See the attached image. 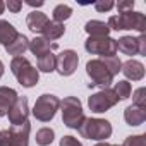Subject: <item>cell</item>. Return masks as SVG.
I'll return each mask as SVG.
<instances>
[{
  "instance_id": "obj_8",
  "label": "cell",
  "mask_w": 146,
  "mask_h": 146,
  "mask_svg": "<svg viewBox=\"0 0 146 146\" xmlns=\"http://www.w3.org/2000/svg\"><path fill=\"white\" fill-rule=\"evenodd\" d=\"M119 102H120V100H119V96L113 93V90H108V88H107V90H102V91L91 95V96L88 98V107H90V110L95 112V113H103V112L110 110L112 107H115Z\"/></svg>"
},
{
  "instance_id": "obj_35",
  "label": "cell",
  "mask_w": 146,
  "mask_h": 146,
  "mask_svg": "<svg viewBox=\"0 0 146 146\" xmlns=\"http://www.w3.org/2000/svg\"><path fill=\"white\" fill-rule=\"evenodd\" d=\"M26 4L31 5V7H41L43 5V0H36V2H35V0H26Z\"/></svg>"
},
{
  "instance_id": "obj_11",
  "label": "cell",
  "mask_w": 146,
  "mask_h": 146,
  "mask_svg": "<svg viewBox=\"0 0 146 146\" xmlns=\"http://www.w3.org/2000/svg\"><path fill=\"white\" fill-rule=\"evenodd\" d=\"M11 143L7 146H28L29 143V132H31V124L29 120L21 124V125H12L11 129Z\"/></svg>"
},
{
  "instance_id": "obj_27",
  "label": "cell",
  "mask_w": 146,
  "mask_h": 146,
  "mask_svg": "<svg viewBox=\"0 0 146 146\" xmlns=\"http://www.w3.org/2000/svg\"><path fill=\"white\" fill-rule=\"evenodd\" d=\"M120 146H146V136H144V134L127 136Z\"/></svg>"
},
{
  "instance_id": "obj_20",
  "label": "cell",
  "mask_w": 146,
  "mask_h": 146,
  "mask_svg": "<svg viewBox=\"0 0 146 146\" xmlns=\"http://www.w3.org/2000/svg\"><path fill=\"white\" fill-rule=\"evenodd\" d=\"M84 31H86L91 38H96V36H108L110 28L107 26V23L93 19V21H88V23L84 24Z\"/></svg>"
},
{
  "instance_id": "obj_38",
  "label": "cell",
  "mask_w": 146,
  "mask_h": 146,
  "mask_svg": "<svg viewBox=\"0 0 146 146\" xmlns=\"http://www.w3.org/2000/svg\"><path fill=\"white\" fill-rule=\"evenodd\" d=\"M2 76H4V62L0 60V78H2Z\"/></svg>"
},
{
  "instance_id": "obj_22",
  "label": "cell",
  "mask_w": 146,
  "mask_h": 146,
  "mask_svg": "<svg viewBox=\"0 0 146 146\" xmlns=\"http://www.w3.org/2000/svg\"><path fill=\"white\" fill-rule=\"evenodd\" d=\"M38 70L41 72H53L55 70V65H57V55L53 52H48L41 57H38Z\"/></svg>"
},
{
  "instance_id": "obj_18",
  "label": "cell",
  "mask_w": 146,
  "mask_h": 146,
  "mask_svg": "<svg viewBox=\"0 0 146 146\" xmlns=\"http://www.w3.org/2000/svg\"><path fill=\"white\" fill-rule=\"evenodd\" d=\"M64 33H65L64 24H62V23L50 21V19H48L46 26H45V28H43V31H41L43 38H45V40H48V41H55V40L62 38V36H64Z\"/></svg>"
},
{
  "instance_id": "obj_26",
  "label": "cell",
  "mask_w": 146,
  "mask_h": 146,
  "mask_svg": "<svg viewBox=\"0 0 146 146\" xmlns=\"http://www.w3.org/2000/svg\"><path fill=\"white\" fill-rule=\"evenodd\" d=\"M100 58L103 60V64L107 65V69L112 72V76H115V74H119V72H120L122 62H120V58L117 55H113V57H100Z\"/></svg>"
},
{
  "instance_id": "obj_33",
  "label": "cell",
  "mask_w": 146,
  "mask_h": 146,
  "mask_svg": "<svg viewBox=\"0 0 146 146\" xmlns=\"http://www.w3.org/2000/svg\"><path fill=\"white\" fill-rule=\"evenodd\" d=\"M136 40H137V53L144 57L146 55V36L144 35H139Z\"/></svg>"
},
{
  "instance_id": "obj_17",
  "label": "cell",
  "mask_w": 146,
  "mask_h": 146,
  "mask_svg": "<svg viewBox=\"0 0 146 146\" xmlns=\"http://www.w3.org/2000/svg\"><path fill=\"white\" fill-rule=\"evenodd\" d=\"M5 50H7V53L9 55H14V57H23L24 55V52L26 50H29V40L24 36V35H17L16 36V40L11 43V45H7L5 46Z\"/></svg>"
},
{
  "instance_id": "obj_21",
  "label": "cell",
  "mask_w": 146,
  "mask_h": 146,
  "mask_svg": "<svg viewBox=\"0 0 146 146\" xmlns=\"http://www.w3.org/2000/svg\"><path fill=\"white\" fill-rule=\"evenodd\" d=\"M117 50L129 57L137 55V40L132 36H122L117 40Z\"/></svg>"
},
{
  "instance_id": "obj_23",
  "label": "cell",
  "mask_w": 146,
  "mask_h": 146,
  "mask_svg": "<svg viewBox=\"0 0 146 146\" xmlns=\"http://www.w3.org/2000/svg\"><path fill=\"white\" fill-rule=\"evenodd\" d=\"M53 137H55V132L53 129L50 127H41L40 131H36V144L38 146H48L53 143Z\"/></svg>"
},
{
  "instance_id": "obj_30",
  "label": "cell",
  "mask_w": 146,
  "mask_h": 146,
  "mask_svg": "<svg viewBox=\"0 0 146 146\" xmlns=\"http://www.w3.org/2000/svg\"><path fill=\"white\" fill-rule=\"evenodd\" d=\"M113 7H115V4L110 2V0H100V2H95V9L98 12H108Z\"/></svg>"
},
{
  "instance_id": "obj_15",
  "label": "cell",
  "mask_w": 146,
  "mask_h": 146,
  "mask_svg": "<svg viewBox=\"0 0 146 146\" xmlns=\"http://www.w3.org/2000/svg\"><path fill=\"white\" fill-rule=\"evenodd\" d=\"M57 48H58L57 43H50L43 36H35L33 40H29V50H31V53L36 58L45 55V53H48V52H52V50H57Z\"/></svg>"
},
{
  "instance_id": "obj_24",
  "label": "cell",
  "mask_w": 146,
  "mask_h": 146,
  "mask_svg": "<svg viewBox=\"0 0 146 146\" xmlns=\"http://www.w3.org/2000/svg\"><path fill=\"white\" fill-rule=\"evenodd\" d=\"M53 21L55 23H62L64 24V21H67L70 16H72V7H69V5H65V4H58L55 9H53Z\"/></svg>"
},
{
  "instance_id": "obj_25",
  "label": "cell",
  "mask_w": 146,
  "mask_h": 146,
  "mask_svg": "<svg viewBox=\"0 0 146 146\" xmlns=\"http://www.w3.org/2000/svg\"><path fill=\"white\" fill-rule=\"evenodd\" d=\"M113 93L119 96V100H127L132 93V86L129 81H119L113 86Z\"/></svg>"
},
{
  "instance_id": "obj_4",
  "label": "cell",
  "mask_w": 146,
  "mask_h": 146,
  "mask_svg": "<svg viewBox=\"0 0 146 146\" xmlns=\"http://www.w3.org/2000/svg\"><path fill=\"white\" fill-rule=\"evenodd\" d=\"M62 110V122L64 125H67L69 129H79V125L84 120V110L81 105V100L76 96H65L60 102Z\"/></svg>"
},
{
  "instance_id": "obj_13",
  "label": "cell",
  "mask_w": 146,
  "mask_h": 146,
  "mask_svg": "<svg viewBox=\"0 0 146 146\" xmlns=\"http://www.w3.org/2000/svg\"><path fill=\"white\" fill-rule=\"evenodd\" d=\"M124 120L127 125H141L146 120V107H137V105H129L124 110Z\"/></svg>"
},
{
  "instance_id": "obj_16",
  "label": "cell",
  "mask_w": 146,
  "mask_h": 146,
  "mask_svg": "<svg viewBox=\"0 0 146 146\" xmlns=\"http://www.w3.org/2000/svg\"><path fill=\"white\" fill-rule=\"evenodd\" d=\"M46 23H48L46 14H43V12H40V11H31V12L28 14V17H26L28 28H29L33 33H36V35L43 31V28L46 26Z\"/></svg>"
},
{
  "instance_id": "obj_37",
  "label": "cell",
  "mask_w": 146,
  "mask_h": 146,
  "mask_svg": "<svg viewBox=\"0 0 146 146\" xmlns=\"http://www.w3.org/2000/svg\"><path fill=\"white\" fill-rule=\"evenodd\" d=\"M4 11H5V4L2 2V0H0V16L4 14Z\"/></svg>"
},
{
  "instance_id": "obj_3",
  "label": "cell",
  "mask_w": 146,
  "mask_h": 146,
  "mask_svg": "<svg viewBox=\"0 0 146 146\" xmlns=\"http://www.w3.org/2000/svg\"><path fill=\"white\" fill-rule=\"evenodd\" d=\"M11 70L16 76L17 83L24 88H33L40 81L38 69L26 58V57H14L11 62Z\"/></svg>"
},
{
  "instance_id": "obj_2",
  "label": "cell",
  "mask_w": 146,
  "mask_h": 146,
  "mask_svg": "<svg viewBox=\"0 0 146 146\" xmlns=\"http://www.w3.org/2000/svg\"><path fill=\"white\" fill-rule=\"evenodd\" d=\"M81 137L93 139V141H107L112 136V124L107 119H96V117H84L83 124L79 125Z\"/></svg>"
},
{
  "instance_id": "obj_19",
  "label": "cell",
  "mask_w": 146,
  "mask_h": 146,
  "mask_svg": "<svg viewBox=\"0 0 146 146\" xmlns=\"http://www.w3.org/2000/svg\"><path fill=\"white\" fill-rule=\"evenodd\" d=\"M17 35H19L17 29H16L9 21L0 19V45H4V46L11 45V43L16 40Z\"/></svg>"
},
{
  "instance_id": "obj_12",
  "label": "cell",
  "mask_w": 146,
  "mask_h": 146,
  "mask_svg": "<svg viewBox=\"0 0 146 146\" xmlns=\"http://www.w3.org/2000/svg\"><path fill=\"white\" fill-rule=\"evenodd\" d=\"M120 70L124 72V76L127 79H132V81H141L144 78V65L134 58H129L127 62H124Z\"/></svg>"
},
{
  "instance_id": "obj_1",
  "label": "cell",
  "mask_w": 146,
  "mask_h": 146,
  "mask_svg": "<svg viewBox=\"0 0 146 146\" xmlns=\"http://www.w3.org/2000/svg\"><path fill=\"white\" fill-rule=\"evenodd\" d=\"M107 26L110 31H124V29H136L141 35H144L146 29V17L143 12L131 11V12H122L119 16H110Z\"/></svg>"
},
{
  "instance_id": "obj_34",
  "label": "cell",
  "mask_w": 146,
  "mask_h": 146,
  "mask_svg": "<svg viewBox=\"0 0 146 146\" xmlns=\"http://www.w3.org/2000/svg\"><path fill=\"white\" fill-rule=\"evenodd\" d=\"M9 143H11V131L9 129L0 131V146H7Z\"/></svg>"
},
{
  "instance_id": "obj_9",
  "label": "cell",
  "mask_w": 146,
  "mask_h": 146,
  "mask_svg": "<svg viewBox=\"0 0 146 146\" xmlns=\"http://www.w3.org/2000/svg\"><path fill=\"white\" fill-rule=\"evenodd\" d=\"M78 64H79V57H78V52L74 50H64L57 55V65H55V70L58 72L60 76L67 78V76H72L78 69Z\"/></svg>"
},
{
  "instance_id": "obj_10",
  "label": "cell",
  "mask_w": 146,
  "mask_h": 146,
  "mask_svg": "<svg viewBox=\"0 0 146 146\" xmlns=\"http://www.w3.org/2000/svg\"><path fill=\"white\" fill-rule=\"evenodd\" d=\"M28 115H29L28 98H26V96H17V100L14 102L12 108H11L9 113H7L9 122H11L12 125H21V124L28 122Z\"/></svg>"
},
{
  "instance_id": "obj_7",
  "label": "cell",
  "mask_w": 146,
  "mask_h": 146,
  "mask_svg": "<svg viewBox=\"0 0 146 146\" xmlns=\"http://www.w3.org/2000/svg\"><path fill=\"white\" fill-rule=\"evenodd\" d=\"M84 50L91 55H100V57H113L117 55V40L110 36H96V38H88L84 41Z\"/></svg>"
},
{
  "instance_id": "obj_29",
  "label": "cell",
  "mask_w": 146,
  "mask_h": 146,
  "mask_svg": "<svg viewBox=\"0 0 146 146\" xmlns=\"http://www.w3.org/2000/svg\"><path fill=\"white\" fill-rule=\"evenodd\" d=\"M115 7H117L119 14H122V12H131V11L134 9V0H122V2L115 4Z\"/></svg>"
},
{
  "instance_id": "obj_14",
  "label": "cell",
  "mask_w": 146,
  "mask_h": 146,
  "mask_svg": "<svg viewBox=\"0 0 146 146\" xmlns=\"http://www.w3.org/2000/svg\"><path fill=\"white\" fill-rule=\"evenodd\" d=\"M17 91L9 88V86H0V117H4L9 113V110L12 108L14 102L17 100Z\"/></svg>"
},
{
  "instance_id": "obj_28",
  "label": "cell",
  "mask_w": 146,
  "mask_h": 146,
  "mask_svg": "<svg viewBox=\"0 0 146 146\" xmlns=\"http://www.w3.org/2000/svg\"><path fill=\"white\" fill-rule=\"evenodd\" d=\"M132 105H137V107H146V90L144 88H137L134 91V96H132Z\"/></svg>"
},
{
  "instance_id": "obj_32",
  "label": "cell",
  "mask_w": 146,
  "mask_h": 146,
  "mask_svg": "<svg viewBox=\"0 0 146 146\" xmlns=\"http://www.w3.org/2000/svg\"><path fill=\"white\" fill-rule=\"evenodd\" d=\"M5 7L11 11V12H14V14H17L21 9H23V2H19V0H9V2L5 4Z\"/></svg>"
},
{
  "instance_id": "obj_5",
  "label": "cell",
  "mask_w": 146,
  "mask_h": 146,
  "mask_svg": "<svg viewBox=\"0 0 146 146\" xmlns=\"http://www.w3.org/2000/svg\"><path fill=\"white\" fill-rule=\"evenodd\" d=\"M86 74H88V76H90V79H91L90 88L100 86V88L107 90V88L113 83V76H112V72L107 69V65L103 64V60H102V58L88 60V64H86Z\"/></svg>"
},
{
  "instance_id": "obj_36",
  "label": "cell",
  "mask_w": 146,
  "mask_h": 146,
  "mask_svg": "<svg viewBox=\"0 0 146 146\" xmlns=\"http://www.w3.org/2000/svg\"><path fill=\"white\" fill-rule=\"evenodd\" d=\"M95 146H120V144H110V143H105V141H102V143H96Z\"/></svg>"
},
{
  "instance_id": "obj_31",
  "label": "cell",
  "mask_w": 146,
  "mask_h": 146,
  "mask_svg": "<svg viewBox=\"0 0 146 146\" xmlns=\"http://www.w3.org/2000/svg\"><path fill=\"white\" fill-rule=\"evenodd\" d=\"M60 146H83V143L78 141L74 136H62V139H60Z\"/></svg>"
},
{
  "instance_id": "obj_6",
  "label": "cell",
  "mask_w": 146,
  "mask_h": 146,
  "mask_svg": "<svg viewBox=\"0 0 146 146\" xmlns=\"http://www.w3.org/2000/svg\"><path fill=\"white\" fill-rule=\"evenodd\" d=\"M60 107V100L55 96V95H50V93H45L41 96H38V100L35 102V107H33V115L36 120L40 122H50L57 110Z\"/></svg>"
}]
</instances>
